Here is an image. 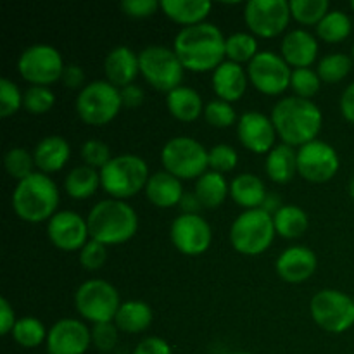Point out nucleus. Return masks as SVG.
<instances>
[{
    "mask_svg": "<svg viewBox=\"0 0 354 354\" xmlns=\"http://www.w3.org/2000/svg\"><path fill=\"white\" fill-rule=\"evenodd\" d=\"M104 73L107 82L116 88L121 90L128 85H133L135 78L140 73L138 54L124 45L113 48L104 61Z\"/></svg>",
    "mask_w": 354,
    "mask_h": 354,
    "instance_id": "obj_21",
    "label": "nucleus"
},
{
    "mask_svg": "<svg viewBox=\"0 0 354 354\" xmlns=\"http://www.w3.org/2000/svg\"><path fill=\"white\" fill-rule=\"evenodd\" d=\"M351 9L354 10V0H353V2H351Z\"/></svg>",
    "mask_w": 354,
    "mask_h": 354,
    "instance_id": "obj_58",
    "label": "nucleus"
},
{
    "mask_svg": "<svg viewBox=\"0 0 354 354\" xmlns=\"http://www.w3.org/2000/svg\"><path fill=\"white\" fill-rule=\"evenodd\" d=\"M351 17L342 10H328L327 16L317 26V35L327 44H339L351 35Z\"/></svg>",
    "mask_w": 354,
    "mask_h": 354,
    "instance_id": "obj_34",
    "label": "nucleus"
},
{
    "mask_svg": "<svg viewBox=\"0 0 354 354\" xmlns=\"http://www.w3.org/2000/svg\"><path fill=\"white\" fill-rule=\"evenodd\" d=\"M249 82L265 95H280L290 86V66L282 55L272 50L258 52L248 68Z\"/></svg>",
    "mask_w": 354,
    "mask_h": 354,
    "instance_id": "obj_14",
    "label": "nucleus"
},
{
    "mask_svg": "<svg viewBox=\"0 0 354 354\" xmlns=\"http://www.w3.org/2000/svg\"><path fill=\"white\" fill-rule=\"evenodd\" d=\"M182 207L183 214H199V211L203 209V204H201L199 197L194 192H185L183 194L182 201L178 204Z\"/></svg>",
    "mask_w": 354,
    "mask_h": 354,
    "instance_id": "obj_54",
    "label": "nucleus"
},
{
    "mask_svg": "<svg viewBox=\"0 0 354 354\" xmlns=\"http://www.w3.org/2000/svg\"><path fill=\"white\" fill-rule=\"evenodd\" d=\"M225 54H227L228 61L237 62H251L252 59L258 55V41L252 35L239 31V33L230 35L225 44Z\"/></svg>",
    "mask_w": 354,
    "mask_h": 354,
    "instance_id": "obj_36",
    "label": "nucleus"
},
{
    "mask_svg": "<svg viewBox=\"0 0 354 354\" xmlns=\"http://www.w3.org/2000/svg\"><path fill=\"white\" fill-rule=\"evenodd\" d=\"M52 245L64 252L82 251L90 239L88 223L75 211H57L47 223Z\"/></svg>",
    "mask_w": 354,
    "mask_h": 354,
    "instance_id": "obj_17",
    "label": "nucleus"
},
{
    "mask_svg": "<svg viewBox=\"0 0 354 354\" xmlns=\"http://www.w3.org/2000/svg\"><path fill=\"white\" fill-rule=\"evenodd\" d=\"M273 216L265 209H248L239 214L230 227L232 248L244 256H259L275 239Z\"/></svg>",
    "mask_w": 354,
    "mask_h": 354,
    "instance_id": "obj_6",
    "label": "nucleus"
},
{
    "mask_svg": "<svg viewBox=\"0 0 354 354\" xmlns=\"http://www.w3.org/2000/svg\"><path fill=\"white\" fill-rule=\"evenodd\" d=\"M275 232L283 239H297L304 235L308 230V214L296 204H283L275 214H273Z\"/></svg>",
    "mask_w": 354,
    "mask_h": 354,
    "instance_id": "obj_33",
    "label": "nucleus"
},
{
    "mask_svg": "<svg viewBox=\"0 0 354 354\" xmlns=\"http://www.w3.org/2000/svg\"><path fill=\"white\" fill-rule=\"evenodd\" d=\"M55 106V95L48 86L31 85L23 93V107L30 114H47Z\"/></svg>",
    "mask_w": 354,
    "mask_h": 354,
    "instance_id": "obj_41",
    "label": "nucleus"
},
{
    "mask_svg": "<svg viewBox=\"0 0 354 354\" xmlns=\"http://www.w3.org/2000/svg\"><path fill=\"white\" fill-rule=\"evenodd\" d=\"M133 354H173L171 346L161 337H145L138 342Z\"/></svg>",
    "mask_w": 354,
    "mask_h": 354,
    "instance_id": "obj_49",
    "label": "nucleus"
},
{
    "mask_svg": "<svg viewBox=\"0 0 354 354\" xmlns=\"http://www.w3.org/2000/svg\"><path fill=\"white\" fill-rule=\"evenodd\" d=\"M213 90L216 97L225 102H237L244 97L248 90L249 76L248 71L241 64L232 61H225L213 71Z\"/></svg>",
    "mask_w": 354,
    "mask_h": 354,
    "instance_id": "obj_23",
    "label": "nucleus"
},
{
    "mask_svg": "<svg viewBox=\"0 0 354 354\" xmlns=\"http://www.w3.org/2000/svg\"><path fill=\"white\" fill-rule=\"evenodd\" d=\"M86 223L92 241L104 245H118L137 234L138 214L124 201L104 199L90 209Z\"/></svg>",
    "mask_w": 354,
    "mask_h": 354,
    "instance_id": "obj_3",
    "label": "nucleus"
},
{
    "mask_svg": "<svg viewBox=\"0 0 354 354\" xmlns=\"http://www.w3.org/2000/svg\"><path fill=\"white\" fill-rule=\"evenodd\" d=\"M353 57H354V45H353Z\"/></svg>",
    "mask_w": 354,
    "mask_h": 354,
    "instance_id": "obj_59",
    "label": "nucleus"
},
{
    "mask_svg": "<svg viewBox=\"0 0 354 354\" xmlns=\"http://www.w3.org/2000/svg\"><path fill=\"white\" fill-rule=\"evenodd\" d=\"M225 44L227 38L220 28L206 21L196 26L182 28L173 41V50L183 68L192 73H206L214 71L225 62Z\"/></svg>",
    "mask_w": 354,
    "mask_h": 354,
    "instance_id": "obj_1",
    "label": "nucleus"
},
{
    "mask_svg": "<svg viewBox=\"0 0 354 354\" xmlns=\"http://www.w3.org/2000/svg\"><path fill=\"white\" fill-rule=\"evenodd\" d=\"M234 354H252V353H245V351H241V353H234Z\"/></svg>",
    "mask_w": 354,
    "mask_h": 354,
    "instance_id": "obj_57",
    "label": "nucleus"
},
{
    "mask_svg": "<svg viewBox=\"0 0 354 354\" xmlns=\"http://www.w3.org/2000/svg\"><path fill=\"white\" fill-rule=\"evenodd\" d=\"M76 311L86 322L109 324L116 318L121 306L120 292L113 283L100 279H92L83 282L75 292Z\"/></svg>",
    "mask_w": 354,
    "mask_h": 354,
    "instance_id": "obj_9",
    "label": "nucleus"
},
{
    "mask_svg": "<svg viewBox=\"0 0 354 354\" xmlns=\"http://www.w3.org/2000/svg\"><path fill=\"white\" fill-rule=\"evenodd\" d=\"M100 187L111 199H130L135 194L145 190L149 178V166L135 154L113 156L109 162L100 169Z\"/></svg>",
    "mask_w": 354,
    "mask_h": 354,
    "instance_id": "obj_5",
    "label": "nucleus"
},
{
    "mask_svg": "<svg viewBox=\"0 0 354 354\" xmlns=\"http://www.w3.org/2000/svg\"><path fill=\"white\" fill-rule=\"evenodd\" d=\"M272 121L277 135L290 147H303L317 140L324 116L313 100L301 97H283L273 106Z\"/></svg>",
    "mask_w": 354,
    "mask_h": 354,
    "instance_id": "obj_2",
    "label": "nucleus"
},
{
    "mask_svg": "<svg viewBox=\"0 0 354 354\" xmlns=\"http://www.w3.org/2000/svg\"><path fill=\"white\" fill-rule=\"evenodd\" d=\"M237 137L249 152L268 154L275 147L277 130L272 118L256 111H249L239 118Z\"/></svg>",
    "mask_w": 354,
    "mask_h": 354,
    "instance_id": "obj_19",
    "label": "nucleus"
},
{
    "mask_svg": "<svg viewBox=\"0 0 354 354\" xmlns=\"http://www.w3.org/2000/svg\"><path fill=\"white\" fill-rule=\"evenodd\" d=\"M204 118H206L207 124L214 128H228L235 123L237 120V114L235 109L232 107L230 102H225V100H211L204 107Z\"/></svg>",
    "mask_w": 354,
    "mask_h": 354,
    "instance_id": "obj_42",
    "label": "nucleus"
},
{
    "mask_svg": "<svg viewBox=\"0 0 354 354\" xmlns=\"http://www.w3.org/2000/svg\"><path fill=\"white\" fill-rule=\"evenodd\" d=\"M169 237L178 252L185 256H201L213 242V230L201 214H178L169 228Z\"/></svg>",
    "mask_w": 354,
    "mask_h": 354,
    "instance_id": "obj_16",
    "label": "nucleus"
},
{
    "mask_svg": "<svg viewBox=\"0 0 354 354\" xmlns=\"http://www.w3.org/2000/svg\"><path fill=\"white\" fill-rule=\"evenodd\" d=\"M280 52L287 64L294 69L310 68L318 57V40L306 30H290L283 37Z\"/></svg>",
    "mask_w": 354,
    "mask_h": 354,
    "instance_id": "obj_22",
    "label": "nucleus"
},
{
    "mask_svg": "<svg viewBox=\"0 0 354 354\" xmlns=\"http://www.w3.org/2000/svg\"><path fill=\"white\" fill-rule=\"evenodd\" d=\"M80 154H82L85 166L99 169V171L111 161V159H113L109 145L102 140H97V138L86 140L85 144L82 145V149H80Z\"/></svg>",
    "mask_w": 354,
    "mask_h": 354,
    "instance_id": "obj_43",
    "label": "nucleus"
},
{
    "mask_svg": "<svg viewBox=\"0 0 354 354\" xmlns=\"http://www.w3.org/2000/svg\"><path fill=\"white\" fill-rule=\"evenodd\" d=\"M182 180L173 176L168 171H158L151 175L145 185V197L156 207L178 206L183 197Z\"/></svg>",
    "mask_w": 354,
    "mask_h": 354,
    "instance_id": "obj_25",
    "label": "nucleus"
},
{
    "mask_svg": "<svg viewBox=\"0 0 354 354\" xmlns=\"http://www.w3.org/2000/svg\"><path fill=\"white\" fill-rule=\"evenodd\" d=\"M282 206H283V204L280 203V199L275 196V194H268V196H266V199H265V203H263L261 209H265L266 213H270L273 216V214H275L277 211H279Z\"/></svg>",
    "mask_w": 354,
    "mask_h": 354,
    "instance_id": "obj_55",
    "label": "nucleus"
},
{
    "mask_svg": "<svg viewBox=\"0 0 354 354\" xmlns=\"http://www.w3.org/2000/svg\"><path fill=\"white\" fill-rule=\"evenodd\" d=\"M59 189L45 173H33L17 182L12 192L14 213L28 223H41L57 213Z\"/></svg>",
    "mask_w": 354,
    "mask_h": 354,
    "instance_id": "obj_4",
    "label": "nucleus"
},
{
    "mask_svg": "<svg viewBox=\"0 0 354 354\" xmlns=\"http://www.w3.org/2000/svg\"><path fill=\"white\" fill-rule=\"evenodd\" d=\"M16 315H14L12 306L6 297L0 299V334L7 335L12 332L14 325H16Z\"/></svg>",
    "mask_w": 354,
    "mask_h": 354,
    "instance_id": "obj_50",
    "label": "nucleus"
},
{
    "mask_svg": "<svg viewBox=\"0 0 354 354\" xmlns=\"http://www.w3.org/2000/svg\"><path fill=\"white\" fill-rule=\"evenodd\" d=\"M152 320H154L152 308L145 301L131 299L121 303L114 318V325L124 334H140L151 327Z\"/></svg>",
    "mask_w": 354,
    "mask_h": 354,
    "instance_id": "obj_29",
    "label": "nucleus"
},
{
    "mask_svg": "<svg viewBox=\"0 0 354 354\" xmlns=\"http://www.w3.org/2000/svg\"><path fill=\"white\" fill-rule=\"evenodd\" d=\"M194 194L199 197L203 207L216 209L225 203L227 196H230V185L225 176L216 171H206L203 176L196 180Z\"/></svg>",
    "mask_w": 354,
    "mask_h": 354,
    "instance_id": "obj_31",
    "label": "nucleus"
},
{
    "mask_svg": "<svg viewBox=\"0 0 354 354\" xmlns=\"http://www.w3.org/2000/svg\"><path fill=\"white\" fill-rule=\"evenodd\" d=\"M337 151L324 140H313L297 151V173L310 183H327L337 175Z\"/></svg>",
    "mask_w": 354,
    "mask_h": 354,
    "instance_id": "obj_15",
    "label": "nucleus"
},
{
    "mask_svg": "<svg viewBox=\"0 0 354 354\" xmlns=\"http://www.w3.org/2000/svg\"><path fill=\"white\" fill-rule=\"evenodd\" d=\"M266 175L279 185L292 182L297 173V151L287 144L275 145L266 156Z\"/></svg>",
    "mask_w": 354,
    "mask_h": 354,
    "instance_id": "obj_28",
    "label": "nucleus"
},
{
    "mask_svg": "<svg viewBox=\"0 0 354 354\" xmlns=\"http://www.w3.org/2000/svg\"><path fill=\"white\" fill-rule=\"evenodd\" d=\"M213 3L206 0H161V10L182 26H196L206 23Z\"/></svg>",
    "mask_w": 354,
    "mask_h": 354,
    "instance_id": "obj_26",
    "label": "nucleus"
},
{
    "mask_svg": "<svg viewBox=\"0 0 354 354\" xmlns=\"http://www.w3.org/2000/svg\"><path fill=\"white\" fill-rule=\"evenodd\" d=\"M69 158H71V145L61 135H48L41 138L33 151L35 166L45 175L61 171L68 165Z\"/></svg>",
    "mask_w": 354,
    "mask_h": 354,
    "instance_id": "obj_24",
    "label": "nucleus"
},
{
    "mask_svg": "<svg viewBox=\"0 0 354 354\" xmlns=\"http://www.w3.org/2000/svg\"><path fill=\"white\" fill-rule=\"evenodd\" d=\"M239 156L235 149L228 144H218L213 149H209V168L211 171L227 173L237 166Z\"/></svg>",
    "mask_w": 354,
    "mask_h": 354,
    "instance_id": "obj_45",
    "label": "nucleus"
},
{
    "mask_svg": "<svg viewBox=\"0 0 354 354\" xmlns=\"http://www.w3.org/2000/svg\"><path fill=\"white\" fill-rule=\"evenodd\" d=\"M310 313L325 332L342 334L354 325V299L341 290L324 289L311 297Z\"/></svg>",
    "mask_w": 354,
    "mask_h": 354,
    "instance_id": "obj_11",
    "label": "nucleus"
},
{
    "mask_svg": "<svg viewBox=\"0 0 354 354\" xmlns=\"http://www.w3.org/2000/svg\"><path fill=\"white\" fill-rule=\"evenodd\" d=\"M351 57L346 54H341V52H335V54H328L320 59L317 73L322 82L339 83L351 73Z\"/></svg>",
    "mask_w": 354,
    "mask_h": 354,
    "instance_id": "obj_37",
    "label": "nucleus"
},
{
    "mask_svg": "<svg viewBox=\"0 0 354 354\" xmlns=\"http://www.w3.org/2000/svg\"><path fill=\"white\" fill-rule=\"evenodd\" d=\"M349 196H351L354 199V175H353L351 182H349Z\"/></svg>",
    "mask_w": 354,
    "mask_h": 354,
    "instance_id": "obj_56",
    "label": "nucleus"
},
{
    "mask_svg": "<svg viewBox=\"0 0 354 354\" xmlns=\"http://www.w3.org/2000/svg\"><path fill=\"white\" fill-rule=\"evenodd\" d=\"M290 2L287 0H249L244 6V21L251 33L275 38L290 23Z\"/></svg>",
    "mask_w": 354,
    "mask_h": 354,
    "instance_id": "obj_13",
    "label": "nucleus"
},
{
    "mask_svg": "<svg viewBox=\"0 0 354 354\" xmlns=\"http://www.w3.org/2000/svg\"><path fill=\"white\" fill-rule=\"evenodd\" d=\"M3 166H6V171L9 173L12 178H16L17 182H21V180H24L26 176L33 175L35 173L33 154H30V152L23 147H12L6 152Z\"/></svg>",
    "mask_w": 354,
    "mask_h": 354,
    "instance_id": "obj_39",
    "label": "nucleus"
},
{
    "mask_svg": "<svg viewBox=\"0 0 354 354\" xmlns=\"http://www.w3.org/2000/svg\"><path fill=\"white\" fill-rule=\"evenodd\" d=\"M166 106H168L169 114L175 120L183 121V123L196 121L201 114H204V107H206L203 104L199 92L183 85L171 90L166 95Z\"/></svg>",
    "mask_w": 354,
    "mask_h": 354,
    "instance_id": "obj_30",
    "label": "nucleus"
},
{
    "mask_svg": "<svg viewBox=\"0 0 354 354\" xmlns=\"http://www.w3.org/2000/svg\"><path fill=\"white\" fill-rule=\"evenodd\" d=\"M320 86H322V80L315 69L311 68L292 69V76H290V88L294 90L296 97L311 100V97H315L318 92H320Z\"/></svg>",
    "mask_w": 354,
    "mask_h": 354,
    "instance_id": "obj_40",
    "label": "nucleus"
},
{
    "mask_svg": "<svg viewBox=\"0 0 354 354\" xmlns=\"http://www.w3.org/2000/svg\"><path fill=\"white\" fill-rule=\"evenodd\" d=\"M266 187L258 175L242 173L237 175L230 183V197L235 204L248 209H259L266 199Z\"/></svg>",
    "mask_w": 354,
    "mask_h": 354,
    "instance_id": "obj_27",
    "label": "nucleus"
},
{
    "mask_svg": "<svg viewBox=\"0 0 354 354\" xmlns=\"http://www.w3.org/2000/svg\"><path fill=\"white\" fill-rule=\"evenodd\" d=\"M165 171L180 180H194L203 176L209 166V151L192 137H175L165 144L161 151Z\"/></svg>",
    "mask_w": 354,
    "mask_h": 354,
    "instance_id": "obj_8",
    "label": "nucleus"
},
{
    "mask_svg": "<svg viewBox=\"0 0 354 354\" xmlns=\"http://www.w3.org/2000/svg\"><path fill=\"white\" fill-rule=\"evenodd\" d=\"M327 0H292L290 2V14L297 23L304 26H318L320 21L328 14Z\"/></svg>",
    "mask_w": 354,
    "mask_h": 354,
    "instance_id": "obj_38",
    "label": "nucleus"
},
{
    "mask_svg": "<svg viewBox=\"0 0 354 354\" xmlns=\"http://www.w3.org/2000/svg\"><path fill=\"white\" fill-rule=\"evenodd\" d=\"M12 337L21 348L35 349L41 346V342L47 341L48 330L38 318L35 317H23L17 318L16 325L12 328Z\"/></svg>",
    "mask_w": 354,
    "mask_h": 354,
    "instance_id": "obj_35",
    "label": "nucleus"
},
{
    "mask_svg": "<svg viewBox=\"0 0 354 354\" xmlns=\"http://www.w3.org/2000/svg\"><path fill=\"white\" fill-rule=\"evenodd\" d=\"M100 187V173L90 166H76L66 175L64 190L73 199H88Z\"/></svg>",
    "mask_w": 354,
    "mask_h": 354,
    "instance_id": "obj_32",
    "label": "nucleus"
},
{
    "mask_svg": "<svg viewBox=\"0 0 354 354\" xmlns=\"http://www.w3.org/2000/svg\"><path fill=\"white\" fill-rule=\"evenodd\" d=\"M118 334H120V328L114 325V322L93 325L92 346H95V348L102 353L111 351V349H114V346L118 344Z\"/></svg>",
    "mask_w": 354,
    "mask_h": 354,
    "instance_id": "obj_47",
    "label": "nucleus"
},
{
    "mask_svg": "<svg viewBox=\"0 0 354 354\" xmlns=\"http://www.w3.org/2000/svg\"><path fill=\"white\" fill-rule=\"evenodd\" d=\"M107 259V245L100 244V242L92 241L90 239L85 244V248L80 251V263L85 270L95 272V270L102 268L104 263Z\"/></svg>",
    "mask_w": 354,
    "mask_h": 354,
    "instance_id": "obj_46",
    "label": "nucleus"
},
{
    "mask_svg": "<svg viewBox=\"0 0 354 354\" xmlns=\"http://www.w3.org/2000/svg\"><path fill=\"white\" fill-rule=\"evenodd\" d=\"M120 9L133 19H145L156 14V10L161 9V2L158 0H124L120 3Z\"/></svg>",
    "mask_w": 354,
    "mask_h": 354,
    "instance_id": "obj_48",
    "label": "nucleus"
},
{
    "mask_svg": "<svg viewBox=\"0 0 354 354\" xmlns=\"http://www.w3.org/2000/svg\"><path fill=\"white\" fill-rule=\"evenodd\" d=\"M76 114L90 127H104L120 114L123 107L121 90L107 80L86 83L76 97Z\"/></svg>",
    "mask_w": 354,
    "mask_h": 354,
    "instance_id": "obj_7",
    "label": "nucleus"
},
{
    "mask_svg": "<svg viewBox=\"0 0 354 354\" xmlns=\"http://www.w3.org/2000/svg\"><path fill=\"white\" fill-rule=\"evenodd\" d=\"M121 99H123L124 107H138L144 102V90L135 85V83L128 85L121 88Z\"/></svg>",
    "mask_w": 354,
    "mask_h": 354,
    "instance_id": "obj_52",
    "label": "nucleus"
},
{
    "mask_svg": "<svg viewBox=\"0 0 354 354\" xmlns=\"http://www.w3.org/2000/svg\"><path fill=\"white\" fill-rule=\"evenodd\" d=\"M23 107V93L9 78L0 80V116H14Z\"/></svg>",
    "mask_w": 354,
    "mask_h": 354,
    "instance_id": "obj_44",
    "label": "nucleus"
},
{
    "mask_svg": "<svg viewBox=\"0 0 354 354\" xmlns=\"http://www.w3.org/2000/svg\"><path fill=\"white\" fill-rule=\"evenodd\" d=\"M48 354H85L92 346V330L76 318L55 322L47 335Z\"/></svg>",
    "mask_w": 354,
    "mask_h": 354,
    "instance_id": "obj_18",
    "label": "nucleus"
},
{
    "mask_svg": "<svg viewBox=\"0 0 354 354\" xmlns=\"http://www.w3.org/2000/svg\"><path fill=\"white\" fill-rule=\"evenodd\" d=\"M140 75L159 92L169 93L182 85L185 68L173 48L151 45L138 54Z\"/></svg>",
    "mask_w": 354,
    "mask_h": 354,
    "instance_id": "obj_10",
    "label": "nucleus"
},
{
    "mask_svg": "<svg viewBox=\"0 0 354 354\" xmlns=\"http://www.w3.org/2000/svg\"><path fill=\"white\" fill-rule=\"evenodd\" d=\"M318 258L306 245H292L279 256L275 263L277 275L287 283H303L313 277Z\"/></svg>",
    "mask_w": 354,
    "mask_h": 354,
    "instance_id": "obj_20",
    "label": "nucleus"
},
{
    "mask_svg": "<svg viewBox=\"0 0 354 354\" xmlns=\"http://www.w3.org/2000/svg\"><path fill=\"white\" fill-rule=\"evenodd\" d=\"M353 299H354V297H353Z\"/></svg>",
    "mask_w": 354,
    "mask_h": 354,
    "instance_id": "obj_60",
    "label": "nucleus"
},
{
    "mask_svg": "<svg viewBox=\"0 0 354 354\" xmlns=\"http://www.w3.org/2000/svg\"><path fill=\"white\" fill-rule=\"evenodd\" d=\"M339 106H341L342 116H344L349 123H354V82L342 92Z\"/></svg>",
    "mask_w": 354,
    "mask_h": 354,
    "instance_id": "obj_53",
    "label": "nucleus"
},
{
    "mask_svg": "<svg viewBox=\"0 0 354 354\" xmlns=\"http://www.w3.org/2000/svg\"><path fill=\"white\" fill-rule=\"evenodd\" d=\"M64 68L61 52L48 44L30 45L17 61L21 78L35 86H48L61 80Z\"/></svg>",
    "mask_w": 354,
    "mask_h": 354,
    "instance_id": "obj_12",
    "label": "nucleus"
},
{
    "mask_svg": "<svg viewBox=\"0 0 354 354\" xmlns=\"http://www.w3.org/2000/svg\"><path fill=\"white\" fill-rule=\"evenodd\" d=\"M61 80L68 88H82L83 82H85V73L78 64H68L62 71Z\"/></svg>",
    "mask_w": 354,
    "mask_h": 354,
    "instance_id": "obj_51",
    "label": "nucleus"
}]
</instances>
